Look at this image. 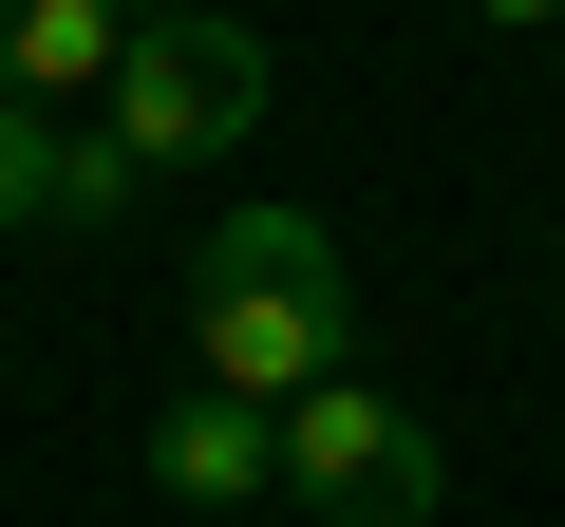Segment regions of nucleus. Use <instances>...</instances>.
Segmentation results:
<instances>
[{
  "mask_svg": "<svg viewBox=\"0 0 565 527\" xmlns=\"http://www.w3.org/2000/svg\"><path fill=\"white\" fill-rule=\"evenodd\" d=\"M189 358H207V396H245V415H302L321 377H359V302H340L321 207H226V226H207V264H189Z\"/></svg>",
  "mask_w": 565,
  "mask_h": 527,
  "instance_id": "obj_1",
  "label": "nucleus"
},
{
  "mask_svg": "<svg viewBox=\"0 0 565 527\" xmlns=\"http://www.w3.org/2000/svg\"><path fill=\"white\" fill-rule=\"evenodd\" d=\"M245 132H264V20H226V0L132 20V57H114V151H132V170H189V151H245Z\"/></svg>",
  "mask_w": 565,
  "mask_h": 527,
  "instance_id": "obj_2",
  "label": "nucleus"
},
{
  "mask_svg": "<svg viewBox=\"0 0 565 527\" xmlns=\"http://www.w3.org/2000/svg\"><path fill=\"white\" fill-rule=\"evenodd\" d=\"M434 490H452V452L377 377H321L302 415H282V508H321V527H434Z\"/></svg>",
  "mask_w": 565,
  "mask_h": 527,
  "instance_id": "obj_3",
  "label": "nucleus"
},
{
  "mask_svg": "<svg viewBox=\"0 0 565 527\" xmlns=\"http://www.w3.org/2000/svg\"><path fill=\"white\" fill-rule=\"evenodd\" d=\"M132 452H151L170 508H264V490H282V415H245V396H207V377H189Z\"/></svg>",
  "mask_w": 565,
  "mask_h": 527,
  "instance_id": "obj_4",
  "label": "nucleus"
},
{
  "mask_svg": "<svg viewBox=\"0 0 565 527\" xmlns=\"http://www.w3.org/2000/svg\"><path fill=\"white\" fill-rule=\"evenodd\" d=\"M132 0H0V95H114Z\"/></svg>",
  "mask_w": 565,
  "mask_h": 527,
  "instance_id": "obj_5",
  "label": "nucleus"
},
{
  "mask_svg": "<svg viewBox=\"0 0 565 527\" xmlns=\"http://www.w3.org/2000/svg\"><path fill=\"white\" fill-rule=\"evenodd\" d=\"M57 151H76V132H57L39 95H0V226H57Z\"/></svg>",
  "mask_w": 565,
  "mask_h": 527,
  "instance_id": "obj_6",
  "label": "nucleus"
},
{
  "mask_svg": "<svg viewBox=\"0 0 565 527\" xmlns=\"http://www.w3.org/2000/svg\"><path fill=\"white\" fill-rule=\"evenodd\" d=\"M132 189H151V170H132V151H114V132H76V151H57V226H114V207H132Z\"/></svg>",
  "mask_w": 565,
  "mask_h": 527,
  "instance_id": "obj_7",
  "label": "nucleus"
},
{
  "mask_svg": "<svg viewBox=\"0 0 565 527\" xmlns=\"http://www.w3.org/2000/svg\"><path fill=\"white\" fill-rule=\"evenodd\" d=\"M471 20H509V39H527V20H565V0H471Z\"/></svg>",
  "mask_w": 565,
  "mask_h": 527,
  "instance_id": "obj_8",
  "label": "nucleus"
}]
</instances>
